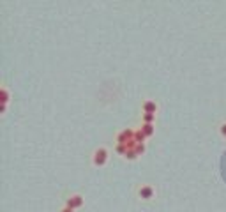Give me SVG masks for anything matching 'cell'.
Masks as SVG:
<instances>
[{
  "mask_svg": "<svg viewBox=\"0 0 226 212\" xmlns=\"http://www.w3.org/2000/svg\"><path fill=\"white\" fill-rule=\"evenodd\" d=\"M108 161V150L106 148H97L96 152H94V165L96 166H102Z\"/></svg>",
  "mask_w": 226,
  "mask_h": 212,
  "instance_id": "6da1fadb",
  "label": "cell"
},
{
  "mask_svg": "<svg viewBox=\"0 0 226 212\" xmlns=\"http://www.w3.org/2000/svg\"><path fill=\"white\" fill-rule=\"evenodd\" d=\"M81 205H83V196L81 195H73L67 200V207H71V209H80Z\"/></svg>",
  "mask_w": 226,
  "mask_h": 212,
  "instance_id": "7a4b0ae2",
  "label": "cell"
},
{
  "mask_svg": "<svg viewBox=\"0 0 226 212\" xmlns=\"http://www.w3.org/2000/svg\"><path fill=\"white\" fill-rule=\"evenodd\" d=\"M138 195H140L143 200H150V198L154 196V189H152L150 186H141L140 191H138Z\"/></svg>",
  "mask_w": 226,
  "mask_h": 212,
  "instance_id": "3957f363",
  "label": "cell"
},
{
  "mask_svg": "<svg viewBox=\"0 0 226 212\" xmlns=\"http://www.w3.org/2000/svg\"><path fill=\"white\" fill-rule=\"evenodd\" d=\"M143 112L145 113H156L157 112V104L154 103V101H145V103H143Z\"/></svg>",
  "mask_w": 226,
  "mask_h": 212,
  "instance_id": "277c9868",
  "label": "cell"
},
{
  "mask_svg": "<svg viewBox=\"0 0 226 212\" xmlns=\"http://www.w3.org/2000/svg\"><path fill=\"white\" fill-rule=\"evenodd\" d=\"M141 131H143V134H145V136H150V134L154 133V126H152V124H143Z\"/></svg>",
  "mask_w": 226,
  "mask_h": 212,
  "instance_id": "5b68a950",
  "label": "cell"
},
{
  "mask_svg": "<svg viewBox=\"0 0 226 212\" xmlns=\"http://www.w3.org/2000/svg\"><path fill=\"white\" fill-rule=\"evenodd\" d=\"M143 120H145V124H150V122H154V120H156V113H145Z\"/></svg>",
  "mask_w": 226,
  "mask_h": 212,
  "instance_id": "8992f818",
  "label": "cell"
},
{
  "mask_svg": "<svg viewBox=\"0 0 226 212\" xmlns=\"http://www.w3.org/2000/svg\"><path fill=\"white\" fill-rule=\"evenodd\" d=\"M221 134H223V136H226V122H224V124H221Z\"/></svg>",
  "mask_w": 226,
  "mask_h": 212,
  "instance_id": "52a82bcc",
  "label": "cell"
},
{
  "mask_svg": "<svg viewBox=\"0 0 226 212\" xmlns=\"http://www.w3.org/2000/svg\"><path fill=\"white\" fill-rule=\"evenodd\" d=\"M60 212H74V209H71V207H67V205H66V207H64L62 210H60Z\"/></svg>",
  "mask_w": 226,
  "mask_h": 212,
  "instance_id": "ba28073f",
  "label": "cell"
}]
</instances>
